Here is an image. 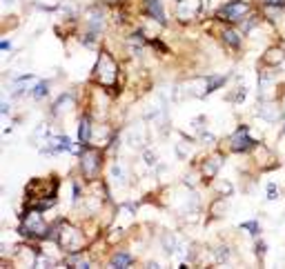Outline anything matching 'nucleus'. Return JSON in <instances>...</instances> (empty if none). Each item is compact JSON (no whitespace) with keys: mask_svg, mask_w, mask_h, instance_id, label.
Listing matches in <instances>:
<instances>
[{"mask_svg":"<svg viewBox=\"0 0 285 269\" xmlns=\"http://www.w3.org/2000/svg\"><path fill=\"white\" fill-rule=\"evenodd\" d=\"M118 78V67L116 60H114L109 53L102 51L98 56V63L94 67V80L100 85V87H114Z\"/></svg>","mask_w":285,"mask_h":269,"instance_id":"f257e3e1","label":"nucleus"},{"mask_svg":"<svg viewBox=\"0 0 285 269\" xmlns=\"http://www.w3.org/2000/svg\"><path fill=\"white\" fill-rule=\"evenodd\" d=\"M20 234L32 236V238H47V236H49V227H47V223H45V218H42L40 209H34V207H32V209L22 216Z\"/></svg>","mask_w":285,"mask_h":269,"instance_id":"f03ea898","label":"nucleus"},{"mask_svg":"<svg viewBox=\"0 0 285 269\" xmlns=\"http://www.w3.org/2000/svg\"><path fill=\"white\" fill-rule=\"evenodd\" d=\"M56 243L65 249V252L78 254V252H81V249L85 247V236H83V231H81V229L74 227V225H65V223H60Z\"/></svg>","mask_w":285,"mask_h":269,"instance_id":"7ed1b4c3","label":"nucleus"},{"mask_svg":"<svg viewBox=\"0 0 285 269\" xmlns=\"http://www.w3.org/2000/svg\"><path fill=\"white\" fill-rule=\"evenodd\" d=\"M102 167V154L98 149H94V147H89V149H83L81 154V169L85 174V178H96L98 176V171Z\"/></svg>","mask_w":285,"mask_h":269,"instance_id":"20e7f679","label":"nucleus"},{"mask_svg":"<svg viewBox=\"0 0 285 269\" xmlns=\"http://www.w3.org/2000/svg\"><path fill=\"white\" fill-rule=\"evenodd\" d=\"M247 14H250V5L243 3V0H232V3L223 5L218 9V18L225 22H241Z\"/></svg>","mask_w":285,"mask_h":269,"instance_id":"39448f33","label":"nucleus"},{"mask_svg":"<svg viewBox=\"0 0 285 269\" xmlns=\"http://www.w3.org/2000/svg\"><path fill=\"white\" fill-rule=\"evenodd\" d=\"M256 145L254 138L250 136V127H239L232 136H229V149L236 151V154H243V151H250L252 147Z\"/></svg>","mask_w":285,"mask_h":269,"instance_id":"423d86ee","label":"nucleus"},{"mask_svg":"<svg viewBox=\"0 0 285 269\" xmlns=\"http://www.w3.org/2000/svg\"><path fill=\"white\" fill-rule=\"evenodd\" d=\"M203 9V0H176V18L183 22L194 20Z\"/></svg>","mask_w":285,"mask_h":269,"instance_id":"0eeeda50","label":"nucleus"},{"mask_svg":"<svg viewBox=\"0 0 285 269\" xmlns=\"http://www.w3.org/2000/svg\"><path fill=\"white\" fill-rule=\"evenodd\" d=\"M87 27H89V32H94V34L102 32V27H105V14H102V9L92 7L87 11Z\"/></svg>","mask_w":285,"mask_h":269,"instance_id":"6e6552de","label":"nucleus"},{"mask_svg":"<svg viewBox=\"0 0 285 269\" xmlns=\"http://www.w3.org/2000/svg\"><path fill=\"white\" fill-rule=\"evenodd\" d=\"M109 180L114 182L116 187H125L127 185V169L123 163H112V167H109Z\"/></svg>","mask_w":285,"mask_h":269,"instance_id":"1a4fd4ad","label":"nucleus"},{"mask_svg":"<svg viewBox=\"0 0 285 269\" xmlns=\"http://www.w3.org/2000/svg\"><path fill=\"white\" fill-rule=\"evenodd\" d=\"M74 109V96L71 94H63V96H58V100L54 102V107H51V114L54 116H63V114H67Z\"/></svg>","mask_w":285,"mask_h":269,"instance_id":"9d476101","label":"nucleus"},{"mask_svg":"<svg viewBox=\"0 0 285 269\" xmlns=\"http://www.w3.org/2000/svg\"><path fill=\"white\" fill-rule=\"evenodd\" d=\"M94 138V125H92V118L89 116H83L81 118V125H78V140H81L83 145L92 143Z\"/></svg>","mask_w":285,"mask_h":269,"instance_id":"9b49d317","label":"nucleus"},{"mask_svg":"<svg viewBox=\"0 0 285 269\" xmlns=\"http://www.w3.org/2000/svg\"><path fill=\"white\" fill-rule=\"evenodd\" d=\"M145 11L154 18L156 22H161V24H165V9H163V5H161V0H145Z\"/></svg>","mask_w":285,"mask_h":269,"instance_id":"f8f14e48","label":"nucleus"},{"mask_svg":"<svg viewBox=\"0 0 285 269\" xmlns=\"http://www.w3.org/2000/svg\"><path fill=\"white\" fill-rule=\"evenodd\" d=\"M265 63L268 65H272V67H276V65H281L283 60H285V51L281 47H272V49H268V51H265Z\"/></svg>","mask_w":285,"mask_h":269,"instance_id":"ddd939ff","label":"nucleus"},{"mask_svg":"<svg viewBox=\"0 0 285 269\" xmlns=\"http://www.w3.org/2000/svg\"><path fill=\"white\" fill-rule=\"evenodd\" d=\"M221 165H223V158L221 156H214V158H208L203 165V174L208 176V178H212V176L216 174L218 169H221Z\"/></svg>","mask_w":285,"mask_h":269,"instance_id":"4468645a","label":"nucleus"},{"mask_svg":"<svg viewBox=\"0 0 285 269\" xmlns=\"http://www.w3.org/2000/svg\"><path fill=\"white\" fill-rule=\"evenodd\" d=\"M223 40H225V45L227 47H232V49H239L241 47V34L236 32V29H223Z\"/></svg>","mask_w":285,"mask_h":269,"instance_id":"2eb2a0df","label":"nucleus"},{"mask_svg":"<svg viewBox=\"0 0 285 269\" xmlns=\"http://www.w3.org/2000/svg\"><path fill=\"white\" fill-rule=\"evenodd\" d=\"M258 116L261 118H265V120H270V122H274L278 118V112H276V107L272 105V102H263L258 109Z\"/></svg>","mask_w":285,"mask_h":269,"instance_id":"dca6fc26","label":"nucleus"},{"mask_svg":"<svg viewBox=\"0 0 285 269\" xmlns=\"http://www.w3.org/2000/svg\"><path fill=\"white\" fill-rule=\"evenodd\" d=\"M29 94H32V98H36V100H40V98H45L47 94H49V83H45V80H36Z\"/></svg>","mask_w":285,"mask_h":269,"instance_id":"f3484780","label":"nucleus"},{"mask_svg":"<svg viewBox=\"0 0 285 269\" xmlns=\"http://www.w3.org/2000/svg\"><path fill=\"white\" fill-rule=\"evenodd\" d=\"M129 265H132V256L127 252H120L109 260V267H129Z\"/></svg>","mask_w":285,"mask_h":269,"instance_id":"a211bd4d","label":"nucleus"},{"mask_svg":"<svg viewBox=\"0 0 285 269\" xmlns=\"http://www.w3.org/2000/svg\"><path fill=\"white\" fill-rule=\"evenodd\" d=\"M232 252H229V247H216L214 249V260L216 262H227Z\"/></svg>","mask_w":285,"mask_h":269,"instance_id":"6ab92c4d","label":"nucleus"},{"mask_svg":"<svg viewBox=\"0 0 285 269\" xmlns=\"http://www.w3.org/2000/svg\"><path fill=\"white\" fill-rule=\"evenodd\" d=\"M241 229H243V231H250L252 236H258V234H261V227H258L256 220H245V223H241Z\"/></svg>","mask_w":285,"mask_h":269,"instance_id":"aec40b11","label":"nucleus"},{"mask_svg":"<svg viewBox=\"0 0 285 269\" xmlns=\"http://www.w3.org/2000/svg\"><path fill=\"white\" fill-rule=\"evenodd\" d=\"M67 265L69 267H83V269H87L89 265H92V262H89V260H85V258H81V256H69V260H67Z\"/></svg>","mask_w":285,"mask_h":269,"instance_id":"412c9836","label":"nucleus"},{"mask_svg":"<svg viewBox=\"0 0 285 269\" xmlns=\"http://www.w3.org/2000/svg\"><path fill=\"white\" fill-rule=\"evenodd\" d=\"M265 196H268V200L278 198V187L274 185V182H268V185H265Z\"/></svg>","mask_w":285,"mask_h":269,"instance_id":"4be33fe9","label":"nucleus"},{"mask_svg":"<svg viewBox=\"0 0 285 269\" xmlns=\"http://www.w3.org/2000/svg\"><path fill=\"white\" fill-rule=\"evenodd\" d=\"M245 91H247V89L243 87V85H241V87L236 89V94H232V96H229V98H232L234 102H243V100H245Z\"/></svg>","mask_w":285,"mask_h":269,"instance_id":"5701e85b","label":"nucleus"},{"mask_svg":"<svg viewBox=\"0 0 285 269\" xmlns=\"http://www.w3.org/2000/svg\"><path fill=\"white\" fill-rule=\"evenodd\" d=\"M218 189H221V194H223V196L232 194V185H229V182H221V185H218Z\"/></svg>","mask_w":285,"mask_h":269,"instance_id":"b1692460","label":"nucleus"},{"mask_svg":"<svg viewBox=\"0 0 285 269\" xmlns=\"http://www.w3.org/2000/svg\"><path fill=\"white\" fill-rule=\"evenodd\" d=\"M265 249H268V245H265L263 240H258V243H256V254H258V256H263V254H265Z\"/></svg>","mask_w":285,"mask_h":269,"instance_id":"393cba45","label":"nucleus"},{"mask_svg":"<svg viewBox=\"0 0 285 269\" xmlns=\"http://www.w3.org/2000/svg\"><path fill=\"white\" fill-rule=\"evenodd\" d=\"M265 5H270V7H281L283 5V0H263Z\"/></svg>","mask_w":285,"mask_h":269,"instance_id":"a878e982","label":"nucleus"},{"mask_svg":"<svg viewBox=\"0 0 285 269\" xmlns=\"http://www.w3.org/2000/svg\"><path fill=\"white\" fill-rule=\"evenodd\" d=\"M0 49H3V51H9V49H11L9 40H3V42H0Z\"/></svg>","mask_w":285,"mask_h":269,"instance_id":"bb28decb","label":"nucleus"},{"mask_svg":"<svg viewBox=\"0 0 285 269\" xmlns=\"http://www.w3.org/2000/svg\"><path fill=\"white\" fill-rule=\"evenodd\" d=\"M3 114H5V116L9 114V102H3Z\"/></svg>","mask_w":285,"mask_h":269,"instance_id":"cd10ccee","label":"nucleus"},{"mask_svg":"<svg viewBox=\"0 0 285 269\" xmlns=\"http://www.w3.org/2000/svg\"><path fill=\"white\" fill-rule=\"evenodd\" d=\"M283 129H285V127H283Z\"/></svg>","mask_w":285,"mask_h":269,"instance_id":"c85d7f7f","label":"nucleus"}]
</instances>
